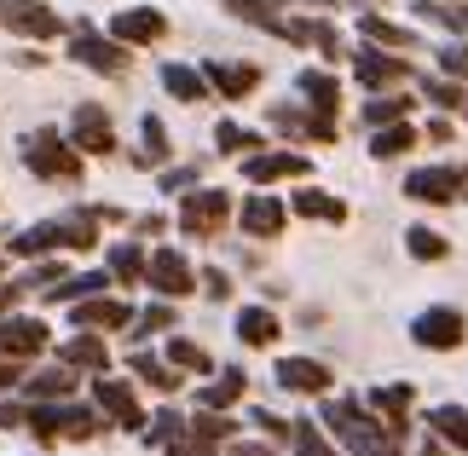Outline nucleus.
Here are the masks:
<instances>
[{"label":"nucleus","mask_w":468,"mask_h":456,"mask_svg":"<svg viewBox=\"0 0 468 456\" xmlns=\"http://www.w3.org/2000/svg\"><path fill=\"white\" fill-rule=\"evenodd\" d=\"M324 422H330V440L347 445V456H399L388 440V428L358 398H324Z\"/></svg>","instance_id":"1"},{"label":"nucleus","mask_w":468,"mask_h":456,"mask_svg":"<svg viewBox=\"0 0 468 456\" xmlns=\"http://www.w3.org/2000/svg\"><path fill=\"white\" fill-rule=\"evenodd\" d=\"M24 168L35 179H64V186H76L81 179V151L69 139H58V127H41V133L24 139Z\"/></svg>","instance_id":"2"},{"label":"nucleus","mask_w":468,"mask_h":456,"mask_svg":"<svg viewBox=\"0 0 468 456\" xmlns=\"http://www.w3.org/2000/svg\"><path fill=\"white\" fill-rule=\"evenodd\" d=\"M174 220H179V231H186V237H197V243H203V237H220V226L231 220V196L197 186V191H186V203H179Z\"/></svg>","instance_id":"3"},{"label":"nucleus","mask_w":468,"mask_h":456,"mask_svg":"<svg viewBox=\"0 0 468 456\" xmlns=\"http://www.w3.org/2000/svg\"><path fill=\"white\" fill-rule=\"evenodd\" d=\"M410 341L428 346V353H452V346L468 341V318L457 306H422V313L410 318Z\"/></svg>","instance_id":"4"},{"label":"nucleus","mask_w":468,"mask_h":456,"mask_svg":"<svg viewBox=\"0 0 468 456\" xmlns=\"http://www.w3.org/2000/svg\"><path fill=\"white\" fill-rule=\"evenodd\" d=\"M145 283L156 289L162 301H186L191 289H197V266L179 249H151L145 254Z\"/></svg>","instance_id":"5"},{"label":"nucleus","mask_w":468,"mask_h":456,"mask_svg":"<svg viewBox=\"0 0 468 456\" xmlns=\"http://www.w3.org/2000/svg\"><path fill=\"white\" fill-rule=\"evenodd\" d=\"M69 58L99 69V76H128V47L111 41V35H99V29H87V24L69 35Z\"/></svg>","instance_id":"6"},{"label":"nucleus","mask_w":468,"mask_h":456,"mask_svg":"<svg viewBox=\"0 0 468 456\" xmlns=\"http://www.w3.org/2000/svg\"><path fill=\"white\" fill-rule=\"evenodd\" d=\"M69 144H76L81 156H111L116 151V127H111V116H104V104H76V116H69V133H64Z\"/></svg>","instance_id":"7"},{"label":"nucleus","mask_w":468,"mask_h":456,"mask_svg":"<svg viewBox=\"0 0 468 456\" xmlns=\"http://www.w3.org/2000/svg\"><path fill=\"white\" fill-rule=\"evenodd\" d=\"M353 76H358V87H370V93H388V87L410 81V64L399 58V52H376V47H358V52H353Z\"/></svg>","instance_id":"8"},{"label":"nucleus","mask_w":468,"mask_h":456,"mask_svg":"<svg viewBox=\"0 0 468 456\" xmlns=\"http://www.w3.org/2000/svg\"><path fill=\"white\" fill-rule=\"evenodd\" d=\"M468 186V168H417V174H405V196L410 203H452V196H463Z\"/></svg>","instance_id":"9"},{"label":"nucleus","mask_w":468,"mask_h":456,"mask_svg":"<svg viewBox=\"0 0 468 456\" xmlns=\"http://www.w3.org/2000/svg\"><path fill=\"white\" fill-rule=\"evenodd\" d=\"M307 174H313V162L301 151H255V156H243L249 186H278V179H307Z\"/></svg>","instance_id":"10"},{"label":"nucleus","mask_w":468,"mask_h":456,"mask_svg":"<svg viewBox=\"0 0 468 456\" xmlns=\"http://www.w3.org/2000/svg\"><path fill=\"white\" fill-rule=\"evenodd\" d=\"M93 405L104 422H116V428H145V410H139V398L128 381H116V376H99L93 381Z\"/></svg>","instance_id":"11"},{"label":"nucleus","mask_w":468,"mask_h":456,"mask_svg":"<svg viewBox=\"0 0 468 456\" xmlns=\"http://www.w3.org/2000/svg\"><path fill=\"white\" fill-rule=\"evenodd\" d=\"M162 35H168V17L156 6H128L111 17V41H122V47H156Z\"/></svg>","instance_id":"12"},{"label":"nucleus","mask_w":468,"mask_h":456,"mask_svg":"<svg viewBox=\"0 0 468 456\" xmlns=\"http://www.w3.org/2000/svg\"><path fill=\"white\" fill-rule=\"evenodd\" d=\"M35 353H47V323L41 318H0V358H12V364H24Z\"/></svg>","instance_id":"13"},{"label":"nucleus","mask_w":468,"mask_h":456,"mask_svg":"<svg viewBox=\"0 0 468 456\" xmlns=\"http://www.w3.org/2000/svg\"><path fill=\"white\" fill-rule=\"evenodd\" d=\"M69 318L81 323V330H128L133 323V306L128 301H111V295H87L69 306Z\"/></svg>","instance_id":"14"},{"label":"nucleus","mask_w":468,"mask_h":456,"mask_svg":"<svg viewBox=\"0 0 468 456\" xmlns=\"http://www.w3.org/2000/svg\"><path fill=\"white\" fill-rule=\"evenodd\" d=\"M365 410L388 428V440L410 433V387H376V393L365 398Z\"/></svg>","instance_id":"15"},{"label":"nucleus","mask_w":468,"mask_h":456,"mask_svg":"<svg viewBox=\"0 0 468 456\" xmlns=\"http://www.w3.org/2000/svg\"><path fill=\"white\" fill-rule=\"evenodd\" d=\"M203 81H208V93H220V99H249L261 87V69L255 64H203Z\"/></svg>","instance_id":"16"},{"label":"nucleus","mask_w":468,"mask_h":456,"mask_svg":"<svg viewBox=\"0 0 468 456\" xmlns=\"http://www.w3.org/2000/svg\"><path fill=\"white\" fill-rule=\"evenodd\" d=\"M295 93L307 99L313 116H330L335 122V111H341V81L330 76V69H301V76H295Z\"/></svg>","instance_id":"17"},{"label":"nucleus","mask_w":468,"mask_h":456,"mask_svg":"<svg viewBox=\"0 0 468 456\" xmlns=\"http://www.w3.org/2000/svg\"><path fill=\"white\" fill-rule=\"evenodd\" d=\"M278 387L283 393H330V364H318V358H278Z\"/></svg>","instance_id":"18"},{"label":"nucleus","mask_w":468,"mask_h":456,"mask_svg":"<svg viewBox=\"0 0 468 456\" xmlns=\"http://www.w3.org/2000/svg\"><path fill=\"white\" fill-rule=\"evenodd\" d=\"M238 220H243V237H278L283 226H290V208H283L278 196L261 191V196H249V203H243Z\"/></svg>","instance_id":"19"},{"label":"nucleus","mask_w":468,"mask_h":456,"mask_svg":"<svg viewBox=\"0 0 468 456\" xmlns=\"http://www.w3.org/2000/svg\"><path fill=\"white\" fill-rule=\"evenodd\" d=\"M6 24H12V35H29V41H52V35L64 29V17L52 12V6H41V0H24V6H12V12H6Z\"/></svg>","instance_id":"20"},{"label":"nucleus","mask_w":468,"mask_h":456,"mask_svg":"<svg viewBox=\"0 0 468 456\" xmlns=\"http://www.w3.org/2000/svg\"><path fill=\"white\" fill-rule=\"evenodd\" d=\"M58 364H64V370H93V376H104V370H111V346H104L99 335H76V341L58 346Z\"/></svg>","instance_id":"21"},{"label":"nucleus","mask_w":468,"mask_h":456,"mask_svg":"<svg viewBox=\"0 0 468 456\" xmlns=\"http://www.w3.org/2000/svg\"><path fill=\"white\" fill-rule=\"evenodd\" d=\"M290 214H301V220H324V226H341L347 220V203H341V196H330V191H295L290 203H283Z\"/></svg>","instance_id":"22"},{"label":"nucleus","mask_w":468,"mask_h":456,"mask_svg":"<svg viewBox=\"0 0 468 456\" xmlns=\"http://www.w3.org/2000/svg\"><path fill=\"white\" fill-rule=\"evenodd\" d=\"M162 87H168L179 104H203V99H214L208 81H203V69H191V64H162Z\"/></svg>","instance_id":"23"},{"label":"nucleus","mask_w":468,"mask_h":456,"mask_svg":"<svg viewBox=\"0 0 468 456\" xmlns=\"http://www.w3.org/2000/svg\"><path fill=\"white\" fill-rule=\"evenodd\" d=\"M358 35H365V41H376V47H393V52H410V47H417V29L388 24V17H376V12L358 17Z\"/></svg>","instance_id":"24"},{"label":"nucleus","mask_w":468,"mask_h":456,"mask_svg":"<svg viewBox=\"0 0 468 456\" xmlns=\"http://www.w3.org/2000/svg\"><path fill=\"white\" fill-rule=\"evenodd\" d=\"M410 144H417V127H410V122H388V127H376V133H370V156L376 162H393V156H405Z\"/></svg>","instance_id":"25"},{"label":"nucleus","mask_w":468,"mask_h":456,"mask_svg":"<svg viewBox=\"0 0 468 456\" xmlns=\"http://www.w3.org/2000/svg\"><path fill=\"white\" fill-rule=\"evenodd\" d=\"M243 387H249L243 370H220V381H208V387L197 393V405H203V410H231L243 398Z\"/></svg>","instance_id":"26"},{"label":"nucleus","mask_w":468,"mask_h":456,"mask_svg":"<svg viewBox=\"0 0 468 456\" xmlns=\"http://www.w3.org/2000/svg\"><path fill=\"white\" fill-rule=\"evenodd\" d=\"M238 341L243 346H272L278 341V318L266 313V306H243L238 313Z\"/></svg>","instance_id":"27"},{"label":"nucleus","mask_w":468,"mask_h":456,"mask_svg":"<svg viewBox=\"0 0 468 456\" xmlns=\"http://www.w3.org/2000/svg\"><path fill=\"white\" fill-rule=\"evenodd\" d=\"M168 151H174V144H168V127H162L156 116H145V122H139V168H162V162H168Z\"/></svg>","instance_id":"28"},{"label":"nucleus","mask_w":468,"mask_h":456,"mask_svg":"<svg viewBox=\"0 0 468 456\" xmlns=\"http://www.w3.org/2000/svg\"><path fill=\"white\" fill-rule=\"evenodd\" d=\"M405 254H410V260H422V266H434V260H445V254H452V243H445L434 226H410V231H405Z\"/></svg>","instance_id":"29"},{"label":"nucleus","mask_w":468,"mask_h":456,"mask_svg":"<svg viewBox=\"0 0 468 456\" xmlns=\"http://www.w3.org/2000/svg\"><path fill=\"white\" fill-rule=\"evenodd\" d=\"M428 422H434V433H440L445 445L468 451V410H463V405H440V410H428Z\"/></svg>","instance_id":"30"},{"label":"nucleus","mask_w":468,"mask_h":456,"mask_svg":"<svg viewBox=\"0 0 468 456\" xmlns=\"http://www.w3.org/2000/svg\"><path fill=\"white\" fill-rule=\"evenodd\" d=\"M104 422H99V410H87V405H58V440H93Z\"/></svg>","instance_id":"31"},{"label":"nucleus","mask_w":468,"mask_h":456,"mask_svg":"<svg viewBox=\"0 0 468 456\" xmlns=\"http://www.w3.org/2000/svg\"><path fill=\"white\" fill-rule=\"evenodd\" d=\"M133 376L145 381V387H156V393H174V387H179L174 364H168V358H151V353H133Z\"/></svg>","instance_id":"32"},{"label":"nucleus","mask_w":468,"mask_h":456,"mask_svg":"<svg viewBox=\"0 0 468 456\" xmlns=\"http://www.w3.org/2000/svg\"><path fill=\"white\" fill-rule=\"evenodd\" d=\"M220 6L231 12V17H243V24H261V29H278V6L283 0H220Z\"/></svg>","instance_id":"33"},{"label":"nucleus","mask_w":468,"mask_h":456,"mask_svg":"<svg viewBox=\"0 0 468 456\" xmlns=\"http://www.w3.org/2000/svg\"><path fill=\"white\" fill-rule=\"evenodd\" d=\"M410 104H417V99H388V93H376V99L365 104V127L376 133V127H388V122H410Z\"/></svg>","instance_id":"34"},{"label":"nucleus","mask_w":468,"mask_h":456,"mask_svg":"<svg viewBox=\"0 0 468 456\" xmlns=\"http://www.w3.org/2000/svg\"><path fill=\"white\" fill-rule=\"evenodd\" d=\"M104 283H111V271H81V278L52 283V301H87V295H104Z\"/></svg>","instance_id":"35"},{"label":"nucleus","mask_w":468,"mask_h":456,"mask_svg":"<svg viewBox=\"0 0 468 456\" xmlns=\"http://www.w3.org/2000/svg\"><path fill=\"white\" fill-rule=\"evenodd\" d=\"M214 144H220L226 156H255V144H266V139L249 133V127H238V122H220L214 127Z\"/></svg>","instance_id":"36"},{"label":"nucleus","mask_w":468,"mask_h":456,"mask_svg":"<svg viewBox=\"0 0 468 456\" xmlns=\"http://www.w3.org/2000/svg\"><path fill=\"white\" fill-rule=\"evenodd\" d=\"M111 278L139 283V278H145V249H139V243H116L111 249Z\"/></svg>","instance_id":"37"},{"label":"nucleus","mask_w":468,"mask_h":456,"mask_svg":"<svg viewBox=\"0 0 468 456\" xmlns=\"http://www.w3.org/2000/svg\"><path fill=\"white\" fill-rule=\"evenodd\" d=\"M422 93H428V104H440V111H463V81L457 76H422Z\"/></svg>","instance_id":"38"},{"label":"nucleus","mask_w":468,"mask_h":456,"mask_svg":"<svg viewBox=\"0 0 468 456\" xmlns=\"http://www.w3.org/2000/svg\"><path fill=\"white\" fill-rule=\"evenodd\" d=\"M290 440H295V456H347V451H335L330 440H324V428H313V422H295Z\"/></svg>","instance_id":"39"},{"label":"nucleus","mask_w":468,"mask_h":456,"mask_svg":"<svg viewBox=\"0 0 468 456\" xmlns=\"http://www.w3.org/2000/svg\"><path fill=\"white\" fill-rule=\"evenodd\" d=\"M417 17H428V24H445V29H457V35H468V6H445V0H417Z\"/></svg>","instance_id":"40"},{"label":"nucleus","mask_w":468,"mask_h":456,"mask_svg":"<svg viewBox=\"0 0 468 456\" xmlns=\"http://www.w3.org/2000/svg\"><path fill=\"white\" fill-rule=\"evenodd\" d=\"M168 364H174V370H197V376L214 370V358H208L197 341H168Z\"/></svg>","instance_id":"41"},{"label":"nucleus","mask_w":468,"mask_h":456,"mask_svg":"<svg viewBox=\"0 0 468 456\" xmlns=\"http://www.w3.org/2000/svg\"><path fill=\"white\" fill-rule=\"evenodd\" d=\"M186 428H191V433H203V440H214V445H220V440H231V433H238V422H226V410H197V416H191Z\"/></svg>","instance_id":"42"},{"label":"nucleus","mask_w":468,"mask_h":456,"mask_svg":"<svg viewBox=\"0 0 468 456\" xmlns=\"http://www.w3.org/2000/svg\"><path fill=\"white\" fill-rule=\"evenodd\" d=\"M29 393H35V398H69V393H76V376H69L64 364H58V370L35 376V381H29Z\"/></svg>","instance_id":"43"},{"label":"nucleus","mask_w":468,"mask_h":456,"mask_svg":"<svg viewBox=\"0 0 468 456\" xmlns=\"http://www.w3.org/2000/svg\"><path fill=\"white\" fill-rule=\"evenodd\" d=\"M179 433H186V416H179V410H162V416H151L145 440L151 445H168V440H179Z\"/></svg>","instance_id":"44"},{"label":"nucleus","mask_w":468,"mask_h":456,"mask_svg":"<svg viewBox=\"0 0 468 456\" xmlns=\"http://www.w3.org/2000/svg\"><path fill=\"white\" fill-rule=\"evenodd\" d=\"M162 451H168V456H214V451H220V445H214V440H203V433H179V440H168V445H162Z\"/></svg>","instance_id":"45"},{"label":"nucleus","mask_w":468,"mask_h":456,"mask_svg":"<svg viewBox=\"0 0 468 456\" xmlns=\"http://www.w3.org/2000/svg\"><path fill=\"white\" fill-rule=\"evenodd\" d=\"M307 47H318L324 58H341V35H335V24H324V17H318V24H307Z\"/></svg>","instance_id":"46"},{"label":"nucleus","mask_w":468,"mask_h":456,"mask_svg":"<svg viewBox=\"0 0 468 456\" xmlns=\"http://www.w3.org/2000/svg\"><path fill=\"white\" fill-rule=\"evenodd\" d=\"M440 76L468 81V41H457V47H445V52H440Z\"/></svg>","instance_id":"47"},{"label":"nucleus","mask_w":468,"mask_h":456,"mask_svg":"<svg viewBox=\"0 0 468 456\" xmlns=\"http://www.w3.org/2000/svg\"><path fill=\"white\" fill-rule=\"evenodd\" d=\"M272 127H278V133H290V139H307V111H283V104H278Z\"/></svg>","instance_id":"48"},{"label":"nucleus","mask_w":468,"mask_h":456,"mask_svg":"<svg viewBox=\"0 0 468 456\" xmlns=\"http://www.w3.org/2000/svg\"><path fill=\"white\" fill-rule=\"evenodd\" d=\"M249 422H255L266 440H290V422H283V416H272V410H249Z\"/></svg>","instance_id":"49"},{"label":"nucleus","mask_w":468,"mask_h":456,"mask_svg":"<svg viewBox=\"0 0 468 456\" xmlns=\"http://www.w3.org/2000/svg\"><path fill=\"white\" fill-rule=\"evenodd\" d=\"M203 295H208V301H226V295H231V278H226L220 266H214V271H203Z\"/></svg>","instance_id":"50"},{"label":"nucleus","mask_w":468,"mask_h":456,"mask_svg":"<svg viewBox=\"0 0 468 456\" xmlns=\"http://www.w3.org/2000/svg\"><path fill=\"white\" fill-rule=\"evenodd\" d=\"M197 186V168H168L162 174V191H191Z\"/></svg>","instance_id":"51"},{"label":"nucleus","mask_w":468,"mask_h":456,"mask_svg":"<svg viewBox=\"0 0 468 456\" xmlns=\"http://www.w3.org/2000/svg\"><path fill=\"white\" fill-rule=\"evenodd\" d=\"M24 405H12V398H0V433H12V428H24Z\"/></svg>","instance_id":"52"},{"label":"nucleus","mask_w":468,"mask_h":456,"mask_svg":"<svg viewBox=\"0 0 468 456\" xmlns=\"http://www.w3.org/2000/svg\"><path fill=\"white\" fill-rule=\"evenodd\" d=\"M145 330H174V306H145Z\"/></svg>","instance_id":"53"},{"label":"nucleus","mask_w":468,"mask_h":456,"mask_svg":"<svg viewBox=\"0 0 468 456\" xmlns=\"http://www.w3.org/2000/svg\"><path fill=\"white\" fill-rule=\"evenodd\" d=\"M24 381V364H12V358H0V387H17Z\"/></svg>","instance_id":"54"},{"label":"nucleus","mask_w":468,"mask_h":456,"mask_svg":"<svg viewBox=\"0 0 468 456\" xmlns=\"http://www.w3.org/2000/svg\"><path fill=\"white\" fill-rule=\"evenodd\" d=\"M17 295H24V283H0V313H6V306H17Z\"/></svg>","instance_id":"55"},{"label":"nucleus","mask_w":468,"mask_h":456,"mask_svg":"<svg viewBox=\"0 0 468 456\" xmlns=\"http://www.w3.org/2000/svg\"><path fill=\"white\" fill-rule=\"evenodd\" d=\"M226 456H272V445H226Z\"/></svg>","instance_id":"56"},{"label":"nucleus","mask_w":468,"mask_h":456,"mask_svg":"<svg viewBox=\"0 0 468 456\" xmlns=\"http://www.w3.org/2000/svg\"><path fill=\"white\" fill-rule=\"evenodd\" d=\"M12 6H24V0H0V17H6V12H12Z\"/></svg>","instance_id":"57"},{"label":"nucleus","mask_w":468,"mask_h":456,"mask_svg":"<svg viewBox=\"0 0 468 456\" xmlns=\"http://www.w3.org/2000/svg\"><path fill=\"white\" fill-rule=\"evenodd\" d=\"M463 116H468V99H463Z\"/></svg>","instance_id":"58"}]
</instances>
